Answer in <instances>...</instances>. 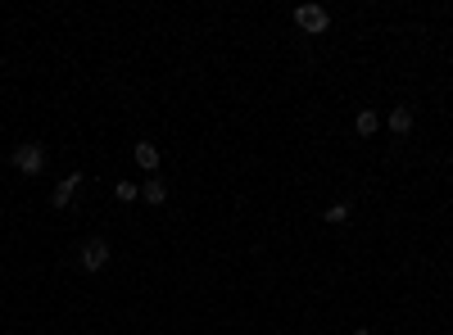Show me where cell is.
Returning <instances> with one entry per match:
<instances>
[{
  "instance_id": "obj_6",
  "label": "cell",
  "mask_w": 453,
  "mask_h": 335,
  "mask_svg": "<svg viewBox=\"0 0 453 335\" xmlns=\"http://www.w3.org/2000/svg\"><path fill=\"white\" fill-rule=\"evenodd\" d=\"M390 131H394V136H408V131H412V109L408 105L390 109Z\"/></svg>"
},
{
  "instance_id": "obj_3",
  "label": "cell",
  "mask_w": 453,
  "mask_h": 335,
  "mask_svg": "<svg viewBox=\"0 0 453 335\" xmlns=\"http://www.w3.org/2000/svg\"><path fill=\"white\" fill-rule=\"evenodd\" d=\"M295 23H299L304 32H326V28H331V14L322 10V5H299V10H295Z\"/></svg>"
},
{
  "instance_id": "obj_7",
  "label": "cell",
  "mask_w": 453,
  "mask_h": 335,
  "mask_svg": "<svg viewBox=\"0 0 453 335\" xmlns=\"http://www.w3.org/2000/svg\"><path fill=\"white\" fill-rule=\"evenodd\" d=\"M140 195H145V204H163V199H168V182H159V177H150V182L140 186Z\"/></svg>"
},
{
  "instance_id": "obj_9",
  "label": "cell",
  "mask_w": 453,
  "mask_h": 335,
  "mask_svg": "<svg viewBox=\"0 0 453 335\" xmlns=\"http://www.w3.org/2000/svg\"><path fill=\"white\" fill-rule=\"evenodd\" d=\"M326 222H331V227H340V222H349V204H326Z\"/></svg>"
},
{
  "instance_id": "obj_8",
  "label": "cell",
  "mask_w": 453,
  "mask_h": 335,
  "mask_svg": "<svg viewBox=\"0 0 453 335\" xmlns=\"http://www.w3.org/2000/svg\"><path fill=\"white\" fill-rule=\"evenodd\" d=\"M354 127H358V136H372V131L381 127V118H377V114H372V109H363V114H358V118H354Z\"/></svg>"
},
{
  "instance_id": "obj_1",
  "label": "cell",
  "mask_w": 453,
  "mask_h": 335,
  "mask_svg": "<svg viewBox=\"0 0 453 335\" xmlns=\"http://www.w3.org/2000/svg\"><path fill=\"white\" fill-rule=\"evenodd\" d=\"M10 163H14V168H19L23 177H36V173H41V168H45V145H32V141H28V145H19Z\"/></svg>"
},
{
  "instance_id": "obj_10",
  "label": "cell",
  "mask_w": 453,
  "mask_h": 335,
  "mask_svg": "<svg viewBox=\"0 0 453 335\" xmlns=\"http://www.w3.org/2000/svg\"><path fill=\"white\" fill-rule=\"evenodd\" d=\"M140 195V186H131V182H118V204H131Z\"/></svg>"
},
{
  "instance_id": "obj_2",
  "label": "cell",
  "mask_w": 453,
  "mask_h": 335,
  "mask_svg": "<svg viewBox=\"0 0 453 335\" xmlns=\"http://www.w3.org/2000/svg\"><path fill=\"white\" fill-rule=\"evenodd\" d=\"M77 263H82V272H100L109 263V240H100V236H91L87 245L77 249Z\"/></svg>"
},
{
  "instance_id": "obj_5",
  "label": "cell",
  "mask_w": 453,
  "mask_h": 335,
  "mask_svg": "<svg viewBox=\"0 0 453 335\" xmlns=\"http://www.w3.org/2000/svg\"><path fill=\"white\" fill-rule=\"evenodd\" d=\"M77 186H82V173H68V177H64V182L54 186V195H50V204H54V208H68V199H73V191H77Z\"/></svg>"
},
{
  "instance_id": "obj_4",
  "label": "cell",
  "mask_w": 453,
  "mask_h": 335,
  "mask_svg": "<svg viewBox=\"0 0 453 335\" xmlns=\"http://www.w3.org/2000/svg\"><path fill=\"white\" fill-rule=\"evenodd\" d=\"M131 159H136V168H145V173H159V145L154 141H136V150H131Z\"/></svg>"
},
{
  "instance_id": "obj_11",
  "label": "cell",
  "mask_w": 453,
  "mask_h": 335,
  "mask_svg": "<svg viewBox=\"0 0 453 335\" xmlns=\"http://www.w3.org/2000/svg\"><path fill=\"white\" fill-rule=\"evenodd\" d=\"M354 335H372V331H367V326H358V331H354Z\"/></svg>"
}]
</instances>
